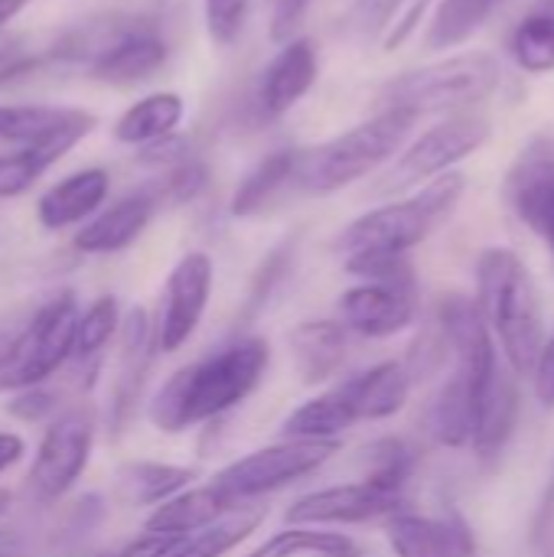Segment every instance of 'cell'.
Listing matches in <instances>:
<instances>
[{"label":"cell","mask_w":554,"mask_h":557,"mask_svg":"<svg viewBox=\"0 0 554 557\" xmlns=\"http://www.w3.org/2000/svg\"><path fill=\"white\" fill-rule=\"evenodd\" d=\"M59 114L62 108H52V104H0V140L29 144Z\"/></svg>","instance_id":"cell-36"},{"label":"cell","mask_w":554,"mask_h":557,"mask_svg":"<svg viewBox=\"0 0 554 557\" xmlns=\"http://www.w3.org/2000/svg\"><path fill=\"white\" fill-rule=\"evenodd\" d=\"M353 539H346L343 532H323V529H304V525H291L278 535H271L264 545H258L255 552L242 557H320L340 548H349Z\"/></svg>","instance_id":"cell-33"},{"label":"cell","mask_w":554,"mask_h":557,"mask_svg":"<svg viewBox=\"0 0 554 557\" xmlns=\"http://www.w3.org/2000/svg\"><path fill=\"white\" fill-rule=\"evenodd\" d=\"M20 460H23V437H16L10 431H0V473H7Z\"/></svg>","instance_id":"cell-46"},{"label":"cell","mask_w":554,"mask_h":557,"mask_svg":"<svg viewBox=\"0 0 554 557\" xmlns=\"http://www.w3.org/2000/svg\"><path fill=\"white\" fill-rule=\"evenodd\" d=\"M183 539H170V535H153V532H144L140 539H134L131 545H124L121 552L104 557H167Z\"/></svg>","instance_id":"cell-44"},{"label":"cell","mask_w":554,"mask_h":557,"mask_svg":"<svg viewBox=\"0 0 554 557\" xmlns=\"http://www.w3.org/2000/svg\"><path fill=\"white\" fill-rule=\"evenodd\" d=\"M356 421L359 414L349 405L346 392L333 385L317 398L304 401L297 411H291L281 434L284 441H340V434H346Z\"/></svg>","instance_id":"cell-26"},{"label":"cell","mask_w":554,"mask_h":557,"mask_svg":"<svg viewBox=\"0 0 554 557\" xmlns=\"http://www.w3.org/2000/svg\"><path fill=\"white\" fill-rule=\"evenodd\" d=\"M340 454V441H278L248 457L232 460L216 473L212 486L232 509H245L261 496H271L317 470Z\"/></svg>","instance_id":"cell-7"},{"label":"cell","mask_w":554,"mask_h":557,"mask_svg":"<svg viewBox=\"0 0 554 557\" xmlns=\"http://www.w3.org/2000/svg\"><path fill=\"white\" fill-rule=\"evenodd\" d=\"M186 104L176 91H153L140 101H134L118 121H114V140L127 147H147L160 137L176 134L183 124Z\"/></svg>","instance_id":"cell-27"},{"label":"cell","mask_w":554,"mask_h":557,"mask_svg":"<svg viewBox=\"0 0 554 557\" xmlns=\"http://www.w3.org/2000/svg\"><path fill=\"white\" fill-rule=\"evenodd\" d=\"M411 127H415L411 114L379 108L369 121L330 137L313 150H304L297 186L317 196H330L343 186H353L356 180L389 163L405 147Z\"/></svg>","instance_id":"cell-5"},{"label":"cell","mask_w":554,"mask_h":557,"mask_svg":"<svg viewBox=\"0 0 554 557\" xmlns=\"http://www.w3.org/2000/svg\"><path fill=\"white\" fill-rule=\"evenodd\" d=\"M415 467H418V450L411 444H405L402 437H382L366 450V476L362 480L405 496V486L415 476Z\"/></svg>","instance_id":"cell-32"},{"label":"cell","mask_w":554,"mask_h":557,"mask_svg":"<svg viewBox=\"0 0 554 557\" xmlns=\"http://www.w3.org/2000/svg\"><path fill=\"white\" fill-rule=\"evenodd\" d=\"M519 424V375L513 372L509 362H503V369L496 372V379L490 382L483 405H480V421H477V434H473V454L480 463H496Z\"/></svg>","instance_id":"cell-22"},{"label":"cell","mask_w":554,"mask_h":557,"mask_svg":"<svg viewBox=\"0 0 554 557\" xmlns=\"http://www.w3.org/2000/svg\"><path fill=\"white\" fill-rule=\"evenodd\" d=\"M291 264H294V245H291V242L278 245V248L264 258V264L258 268L255 284H251V300H248L251 310H258L261 304H268V297H271V294L281 287V281L287 277Z\"/></svg>","instance_id":"cell-40"},{"label":"cell","mask_w":554,"mask_h":557,"mask_svg":"<svg viewBox=\"0 0 554 557\" xmlns=\"http://www.w3.org/2000/svg\"><path fill=\"white\" fill-rule=\"evenodd\" d=\"M167 59H170L167 39L147 23H131L111 46H104L91 59L88 75L95 82L124 88V85H137L157 75L167 65Z\"/></svg>","instance_id":"cell-17"},{"label":"cell","mask_w":554,"mask_h":557,"mask_svg":"<svg viewBox=\"0 0 554 557\" xmlns=\"http://www.w3.org/2000/svg\"><path fill=\"white\" fill-rule=\"evenodd\" d=\"M411 385H415V375L405 366V359L379 362V366H372L366 372H356L346 382H340V388L346 392V398L356 408L359 421L395 418L408 405Z\"/></svg>","instance_id":"cell-21"},{"label":"cell","mask_w":554,"mask_h":557,"mask_svg":"<svg viewBox=\"0 0 554 557\" xmlns=\"http://www.w3.org/2000/svg\"><path fill=\"white\" fill-rule=\"evenodd\" d=\"M193 160V147L183 134H170V137H160L147 147H140L137 153V163L144 166H160V170H173L180 163Z\"/></svg>","instance_id":"cell-41"},{"label":"cell","mask_w":554,"mask_h":557,"mask_svg":"<svg viewBox=\"0 0 554 557\" xmlns=\"http://www.w3.org/2000/svg\"><path fill=\"white\" fill-rule=\"evenodd\" d=\"M509 55L526 75L554 72V3L535 7L516 23L509 36Z\"/></svg>","instance_id":"cell-29"},{"label":"cell","mask_w":554,"mask_h":557,"mask_svg":"<svg viewBox=\"0 0 554 557\" xmlns=\"http://www.w3.org/2000/svg\"><path fill=\"white\" fill-rule=\"evenodd\" d=\"M196 480L193 467L176 463H157V460H134L118 470V496L127 506H160L183 490H189Z\"/></svg>","instance_id":"cell-28"},{"label":"cell","mask_w":554,"mask_h":557,"mask_svg":"<svg viewBox=\"0 0 554 557\" xmlns=\"http://www.w3.org/2000/svg\"><path fill=\"white\" fill-rule=\"evenodd\" d=\"M320 557H362V555H359V548H356V542H353L349 548H340V552H330V555H320Z\"/></svg>","instance_id":"cell-49"},{"label":"cell","mask_w":554,"mask_h":557,"mask_svg":"<svg viewBox=\"0 0 554 557\" xmlns=\"http://www.w3.org/2000/svg\"><path fill=\"white\" fill-rule=\"evenodd\" d=\"M300 157L304 150H274L264 160H258L232 196V215L235 219L261 215L287 186H297Z\"/></svg>","instance_id":"cell-25"},{"label":"cell","mask_w":554,"mask_h":557,"mask_svg":"<svg viewBox=\"0 0 554 557\" xmlns=\"http://www.w3.org/2000/svg\"><path fill=\"white\" fill-rule=\"evenodd\" d=\"M490 140V121L480 114H451L447 121L428 127L421 137H415L402 157L392 163L389 173L376 183V196H402L411 189H421L424 183L457 170L460 160L473 157Z\"/></svg>","instance_id":"cell-8"},{"label":"cell","mask_w":554,"mask_h":557,"mask_svg":"<svg viewBox=\"0 0 554 557\" xmlns=\"http://www.w3.org/2000/svg\"><path fill=\"white\" fill-rule=\"evenodd\" d=\"M264 522V509L261 506H245L229 512L225 519H219L216 525L183 539L167 557H222L229 555L235 545H242L258 525Z\"/></svg>","instance_id":"cell-31"},{"label":"cell","mask_w":554,"mask_h":557,"mask_svg":"<svg viewBox=\"0 0 554 557\" xmlns=\"http://www.w3.org/2000/svg\"><path fill=\"white\" fill-rule=\"evenodd\" d=\"M26 7H29V0H0V29H3L10 20H16Z\"/></svg>","instance_id":"cell-47"},{"label":"cell","mask_w":554,"mask_h":557,"mask_svg":"<svg viewBox=\"0 0 554 557\" xmlns=\"http://www.w3.org/2000/svg\"><path fill=\"white\" fill-rule=\"evenodd\" d=\"M248 10H251V0H202L209 39L222 49L232 46L245 29Z\"/></svg>","instance_id":"cell-38"},{"label":"cell","mask_w":554,"mask_h":557,"mask_svg":"<svg viewBox=\"0 0 554 557\" xmlns=\"http://www.w3.org/2000/svg\"><path fill=\"white\" fill-rule=\"evenodd\" d=\"M206 186H209V166L193 157V160H186V163H180L173 170H163L160 183L150 193H153L157 202L180 206V202H193Z\"/></svg>","instance_id":"cell-37"},{"label":"cell","mask_w":554,"mask_h":557,"mask_svg":"<svg viewBox=\"0 0 554 557\" xmlns=\"http://www.w3.org/2000/svg\"><path fill=\"white\" fill-rule=\"evenodd\" d=\"M157 199L150 189L131 193L118 202H111L108 209H101L98 215H91L72 238V248L82 255H114L131 248L140 232L150 225L153 212H157Z\"/></svg>","instance_id":"cell-18"},{"label":"cell","mask_w":554,"mask_h":557,"mask_svg":"<svg viewBox=\"0 0 554 557\" xmlns=\"http://www.w3.org/2000/svg\"><path fill=\"white\" fill-rule=\"evenodd\" d=\"M229 512H235V509L225 503V496H222L212 483H206V486H189V490H183L180 496L160 503V506L150 512L144 532L170 535V539H189V535H196V532L216 525V522L225 519Z\"/></svg>","instance_id":"cell-23"},{"label":"cell","mask_w":554,"mask_h":557,"mask_svg":"<svg viewBox=\"0 0 554 557\" xmlns=\"http://www.w3.org/2000/svg\"><path fill=\"white\" fill-rule=\"evenodd\" d=\"M10 509H13V496H10L7 490H0V519H3Z\"/></svg>","instance_id":"cell-48"},{"label":"cell","mask_w":554,"mask_h":557,"mask_svg":"<svg viewBox=\"0 0 554 557\" xmlns=\"http://www.w3.org/2000/svg\"><path fill=\"white\" fill-rule=\"evenodd\" d=\"M287 349L304 385H327L346 366L349 330L340 320H304L287 333Z\"/></svg>","instance_id":"cell-20"},{"label":"cell","mask_w":554,"mask_h":557,"mask_svg":"<svg viewBox=\"0 0 554 557\" xmlns=\"http://www.w3.org/2000/svg\"><path fill=\"white\" fill-rule=\"evenodd\" d=\"M385 539L395 557H477L473 529L454 509L434 516L402 509L385 519Z\"/></svg>","instance_id":"cell-14"},{"label":"cell","mask_w":554,"mask_h":557,"mask_svg":"<svg viewBox=\"0 0 554 557\" xmlns=\"http://www.w3.org/2000/svg\"><path fill=\"white\" fill-rule=\"evenodd\" d=\"M313 0H274V10H271V39L274 42H291L297 39V29L307 16Z\"/></svg>","instance_id":"cell-42"},{"label":"cell","mask_w":554,"mask_h":557,"mask_svg":"<svg viewBox=\"0 0 554 557\" xmlns=\"http://www.w3.org/2000/svg\"><path fill=\"white\" fill-rule=\"evenodd\" d=\"M503 193L513 215L542 238L554 219V131H539L522 144Z\"/></svg>","instance_id":"cell-12"},{"label":"cell","mask_w":554,"mask_h":557,"mask_svg":"<svg viewBox=\"0 0 554 557\" xmlns=\"http://www.w3.org/2000/svg\"><path fill=\"white\" fill-rule=\"evenodd\" d=\"M78 307L72 294L52 297L26 330L0 349V392H29L75 356Z\"/></svg>","instance_id":"cell-6"},{"label":"cell","mask_w":554,"mask_h":557,"mask_svg":"<svg viewBox=\"0 0 554 557\" xmlns=\"http://www.w3.org/2000/svg\"><path fill=\"white\" fill-rule=\"evenodd\" d=\"M467 189V176L460 170H451L421 189H415L405 199H389L385 206H376L353 219L340 238L336 251L343 258L385 251V255H408L415 245H421L460 202Z\"/></svg>","instance_id":"cell-3"},{"label":"cell","mask_w":554,"mask_h":557,"mask_svg":"<svg viewBox=\"0 0 554 557\" xmlns=\"http://www.w3.org/2000/svg\"><path fill=\"white\" fill-rule=\"evenodd\" d=\"M503 82V65L493 52H457L421 69L402 72L379 91V108L421 114H464L487 101Z\"/></svg>","instance_id":"cell-4"},{"label":"cell","mask_w":554,"mask_h":557,"mask_svg":"<svg viewBox=\"0 0 554 557\" xmlns=\"http://www.w3.org/2000/svg\"><path fill=\"white\" fill-rule=\"evenodd\" d=\"M405 509V496L389 493L369 480L343 483V486H323L317 493L300 496L284 512L287 525L304 529H330V525H362L376 519H392Z\"/></svg>","instance_id":"cell-11"},{"label":"cell","mask_w":554,"mask_h":557,"mask_svg":"<svg viewBox=\"0 0 554 557\" xmlns=\"http://www.w3.org/2000/svg\"><path fill=\"white\" fill-rule=\"evenodd\" d=\"M157 349L160 346H157L153 320L147 317L144 307H131L127 317L121 320V356H118V372H114V385H111V398H108L111 437H118L127 428V421L134 418Z\"/></svg>","instance_id":"cell-13"},{"label":"cell","mask_w":554,"mask_h":557,"mask_svg":"<svg viewBox=\"0 0 554 557\" xmlns=\"http://www.w3.org/2000/svg\"><path fill=\"white\" fill-rule=\"evenodd\" d=\"M268 366V339L245 333L170 375L147 408L150 424L163 434H183L196 424L216 421L261 385Z\"/></svg>","instance_id":"cell-1"},{"label":"cell","mask_w":554,"mask_h":557,"mask_svg":"<svg viewBox=\"0 0 554 557\" xmlns=\"http://www.w3.org/2000/svg\"><path fill=\"white\" fill-rule=\"evenodd\" d=\"M91 444H95L91 408L78 405V408L62 411L49 424V431H46L33 463H29L26 493L42 506L62 499L75 486V480L85 473L88 457H91Z\"/></svg>","instance_id":"cell-9"},{"label":"cell","mask_w":554,"mask_h":557,"mask_svg":"<svg viewBox=\"0 0 554 557\" xmlns=\"http://www.w3.org/2000/svg\"><path fill=\"white\" fill-rule=\"evenodd\" d=\"M545 557H554V548H549V552H545Z\"/></svg>","instance_id":"cell-51"},{"label":"cell","mask_w":554,"mask_h":557,"mask_svg":"<svg viewBox=\"0 0 554 557\" xmlns=\"http://www.w3.org/2000/svg\"><path fill=\"white\" fill-rule=\"evenodd\" d=\"M13 59V42H0V65Z\"/></svg>","instance_id":"cell-50"},{"label":"cell","mask_w":554,"mask_h":557,"mask_svg":"<svg viewBox=\"0 0 554 557\" xmlns=\"http://www.w3.org/2000/svg\"><path fill=\"white\" fill-rule=\"evenodd\" d=\"M346 271L366 284H389V287H415V271L408 255H385V251H369V255H353L343 258Z\"/></svg>","instance_id":"cell-35"},{"label":"cell","mask_w":554,"mask_h":557,"mask_svg":"<svg viewBox=\"0 0 554 557\" xmlns=\"http://www.w3.org/2000/svg\"><path fill=\"white\" fill-rule=\"evenodd\" d=\"M212 284H216V264L206 251H186L173 264L163 284L160 313L153 320L160 352H176L193 339V333L206 317Z\"/></svg>","instance_id":"cell-10"},{"label":"cell","mask_w":554,"mask_h":557,"mask_svg":"<svg viewBox=\"0 0 554 557\" xmlns=\"http://www.w3.org/2000/svg\"><path fill=\"white\" fill-rule=\"evenodd\" d=\"M317 75H320V59H317L313 42L307 36L284 42L278 55L264 65L258 91H255V104L261 117L268 121L284 117L317 85Z\"/></svg>","instance_id":"cell-16"},{"label":"cell","mask_w":554,"mask_h":557,"mask_svg":"<svg viewBox=\"0 0 554 557\" xmlns=\"http://www.w3.org/2000/svg\"><path fill=\"white\" fill-rule=\"evenodd\" d=\"M500 7V0H441L434 10V20L428 23V49H457L464 46Z\"/></svg>","instance_id":"cell-30"},{"label":"cell","mask_w":554,"mask_h":557,"mask_svg":"<svg viewBox=\"0 0 554 557\" xmlns=\"http://www.w3.org/2000/svg\"><path fill=\"white\" fill-rule=\"evenodd\" d=\"M532 385H535V398L542 408H554V330L549 333L545 346H542V356L535 362V372H532Z\"/></svg>","instance_id":"cell-43"},{"label":"cell","mask_w":554,"mask_h":557,"mask_svg":"<svg viewBox=\"0 0 554 557\" xmlns=\"http://www.w3.org/2000/svg\"><path fill=\"white\" fill-rule=\"evenodd\" d=\"M111 189V176L101 166H85L75 170L72 176L59 180L56 186H49L39 202H36V219L46 232H62L69 225L88 222L91 215H98V209L104 206Z\"/></svg>","instance_id":"cell-19"},{"label":"cell","mask_w":554,"mask_h":557,"mask_svg":"<svg viewBox=\"0 0 554 557\" xmlns=\"http://www.w3.org/2000/svg\"><path fill=\"white\" fill-rule=\"evenodd\" d=\"M56 408V395H49V392H23L13 405H7V411L10 414H16V418H23V421H42L49 411Z\"/></svg>","instance_id":"cell-45"},{"label":"cell","mask_w":554,"mask_h":557,"mask_svg":"<svg viewBox=\"0 0 554 557\" xmlns=\"http://www.w3.org/2000/svg\"><path fill=\"white\" fill-rule=\"evenodd\" d=\"M39 176H42V166L29 157L26 147H16L13 153H3L0 157V199L23 196Z\"/></svg>","instance_id":"cell-39"},{"label":"cell","mask_w":554,"mask_h":557,"mask_svg":"<svg viewBox=\"0 0 554 557\" xmlns=\"http://www.w3.org/2000/svg\"><path fill=\"white\" fill-rule=\"evenodd\" d=\"M428 7L431 0H356L349 7L346 26L359 39L379 42L385 52H392L405 39H411Z\"/></svg>","instance_id":"cell-24"},{"label":"cell","mask_w":554,"mask_h":557,"mask_svg":"<svg viewBox=\"0 0 554 557\" xmlns=\"http://www.w3.org/2000/svg\"><path fill=\"white\" fill-rule=\"evenodd\" d=\"M473 300L513 372L519 379L532 375L549 333L529 264L513 248H487L477 261Z\"/></svg>","instance_id":"cell-2"},{"label":"cell","mask_w":554,"mask_h":557,"mask_svg":"<svg viewBox=\"0 0 554 557\" xmlns=\"http://www.w3.org/2000/svg\"><path fill=\"white\" fill-rule=\"evenodd\" d=\"M340 323L349 333L366 339H389L405 333L418 317L415 287H389V284H356L349 287L340 304Z\"/></svg>","instance_id":"cell-15"},{"label":"cell","mask_w":554,"mask_h":557,"mask_svg":"<svg viewBox=\"0 0 554 557\" xmlns=\"http://www.w3.org/2000/svg\"><path fill=\"white\" fill-rule=\"evenodd\" d=\"M121 333V307L111 294L98 297L82 317L75 330V359L91 362L104 352V346Z\"/></svg>","instance_id":"cell-34"}]
</instances>
